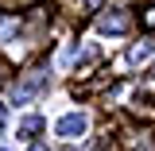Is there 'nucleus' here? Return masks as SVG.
Wrapping results in <instances>:
<instances>
[{
    "instance_id": "nucleus-9",
    "label": "nucleus",
    "mask_w": 155,
    "mask_h": 151,
    "mask_svg": "<svg viewBox=\"0 0 155 151\" xmlns=\"http://www.w3.org/2000/svg\"><path fill=\"white\" fill-rule=\"evenodd\" d=\"M27 4H31V0H0L4 12H19V8H27Z\"/></svg>"
},
{
    "instance_id": "nucleus-6",
    "label": "nucleus",
    "mask_w": 155,
    "mask_h": 151,
    "mask_svg": "<svg viewBox=\"0 0 155 151\" xmlns=\"http://www.w3.org/2000/svg\"><path fill=\"white\" fill-rule=\"evenodd\" d=\"M147 58H151V43H147V39L132 43V51H128V66H140V62H147Z\"/></svg>"
},
{
    "instance_id": "nucleus-5",
    "label": "nucleus",
    "mask_w": 155,
    "mask_h": 151,
    "mask_svg": "<svg viewBox=\"0 0 155 151\" xmlns=\"http://www.w3.org/2000/svg\"><path fill=\"white\" fill-rule=\"evenodd\" d=\"M116 74L113 70H101L97 77H89V81H81V85H74V93H97V89H105V85H113Z\"/></svg>"
},
{
    "instance_id": "nucleus-11",
    "label": "nucleus",
    "mask_w": 155,
    "mask_h": 151,
    "mask_svg": "<svg viewBox=\"0 0 155 151\" xmlns=\"http://www.w3.org/2000/svg\"><path fill=\"white\" fill-rule=\"evenodd\" d=\"M81 8H85V12H97V8H101V0H81Z\"/></svg>"
},
{
    "instance_id": "nucleus-8",
    "label": "nucleus",
    "mask_w": 155,
    "mask_h": 151,
    "mask_svg": "<svg viewBox=\"0 0 155 151\" xmlns=\"http://www.w3.org/2000/svg\"><path fill=\"white\" fill-rule=\"evenodd\" d=\"M19 27H23L19 16H8V19H4V23H0V47H4V43H12V39L19 35Z\"/></svg>"
},
{
    "instance_id": "nucleus-1",
    "label": "nucleus",
    "mask_w": 155,
    "mask_h": 151,
    "mask_svg": "<svg viewBox=\"0 0 155 151\" xmlns=\"http://www.w3.org/2000/svg\"><path fill=\"white\" fill-rule=\"evenodd\" d=\"M47 85H51V74H47V70H27V74H19V81L12 85V101H16V105H27V101H35V97L47 93Z\"/></svg>"
},
{
    "instance_id": "nucleus-2",
    "label": "nucleus",
    "mask_w": 155,
    "mask_h": 151,
    "mask_svg": "<svg viewBox=\"0 0 155 151\" xmlns=\"http://www.w3.org/2000/svg\"><path fill=\"white\" fill-rule=\"evenodd\" d=\"M132 27V16L124 12V8H105L101 16H97V31L101 35H120V31H128Z\"/></svg>"
},
{
    "instance_id": "nucleus-10",
    "label": "nucleus",
    "mask_w": 155,
    "mask_h": 151,
    "mask_svg": "<svg viewBox=\"0 0 155 151\" xmlns=\"http://www.w3.org/2000/svg\"><path fill=\"white\" fill-rule=\"evenodd\" d=\"M143 27H147V31H155V4H147V8H143Z\"/></svg>"
},
{
    "instance_id": "nucleus-12",
    "label": "nucleus",
    "mask_w": 155,
    "mask_h": 151,
    "mask_svg": "<svg viewBox=\"0 0 155 151\" xmlns=\"http://www.w3.org/2000/svg\"><path fill=\"white\" fill-rule=\"evenodd\" d=\"M0 128H4V113H0Z\"/></svg>"
},
{
    "instance_id": "nucleus-3",
    "label": "nucleus",
    "mask_w": 155,
    "mask_h": 151,
    "mask_svg": "<svg viewBox=\"0 0 155 151\" xmlns=\"http://www.w3.org/2000/svg\"><path fill=\"white\" fill-rule=\"evenodd\" d=\"M120 147L124 151H155V132L151 128H128L120 136Z\"/></svg>"
},
{
    "instance_id": "nucleus-4",
    "label": "nucleus",
    "mask_w": 155,
    "mask_h": 151,
    "mask_svg": "<svg viewBox=\"0 0 155 151\" xmlns=\"http://www.w3.org/2000/svg\"><path fill=\"white\" fill-rule=\"evenodd\" d=\"M85 128H89V120H85L81 113H66V116L54 124V132L62 136V140H81V136H85Z\"/></svg>"
},
{
    "instance_id": "nucleus-13",
    "label": "nucleus",
    "mask_w": 155,
    "mask_h": 151,
    "mask_svg": "<svg viewBox=\"0 0 155 151\" xmlns=\"http://www.w3.org/2000/svg\"><path fill=\"white\" fill-rule=\"evenodd\" d=\"M31 151H47V147H31Z\"/></svg>"
},
{
    "instance_id": "nucleus-7",
    "label": "nucleus",
    "mask_w": 155,
    "mask_h": 151,
    "mask_svg": "<svg viewBox=\"0 0 155 151\" xmlns=\"http://www.w3.org/2000/svg\"><path fill=\"white\" fill-rule=\"evenodd\" d=\"M39 132H43V116H23L19 120V136L23 140H35Z\"/></svg>"
}]
</instances>
